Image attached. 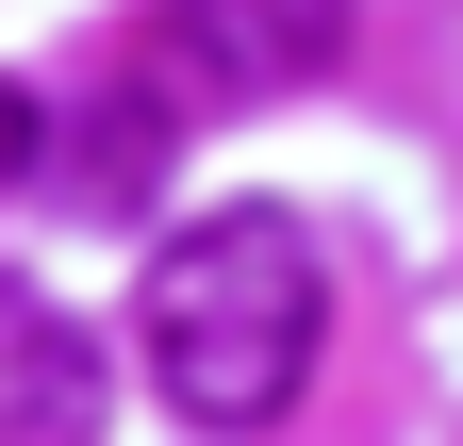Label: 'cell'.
<instances>
[{
	"label": "cell",
	"instance_id": "2",
	"mask_svg": "<svg viewBox=\"0 0 463 446\" xmlns=\"http://www.w3.org/2000/svg\"><path fill=\"white\" fill-rule=\"evenodd\" d=\"M133 67H149V99H183V116L298 99V83L347 67V0H149Z\"/></svg>",
	"mask_w": 463,
	"mask_h": 446
},
{
	"label": "cell",
	"instance_id": "4",
	"mask_svg": "<svg viewBox=\"0 0 463 446\" xmlns=\"http://www.w3.org/2000/svg\"><path fill=\"white\" fill-rule=\"evenodd\" d=\"M33 165H50V116H33V83H0V199H17Z\"/></svg>",
	"mask_w": 463,
	"mask_h": 446
},
{
	"label": "cell",
	"instance_id": "1",
	"mask_svg": "<svg viewBox=\"0 0 463 446\" xmlns=\"http://www.w3.org/2000/svg\"><path fill=\"white\" fill-rule=\"evenodd\" d=\"M133 348H149V380H165L183 430H281L298 380H315V348H331V265H315V232L265 215V199L165 232L149 282H133Z\"/></svg>",
	"mask_w": 463,
	"mask_h": 446
},
{
	"label": "cell",
	"instance_id": "3",
	"mask_svg": "<svg viewBox=\"0 0 463 446\" xmlns=\"http://www.w3.org/2000/svg\"><path fill=\"white\" fill-rule=\"evenodd\" d=\"M83 430H99V330L0 282V446H83Z\"/></svg>",
	"mask_w": 463,
	"mask_h": 446
}]
</instances>
